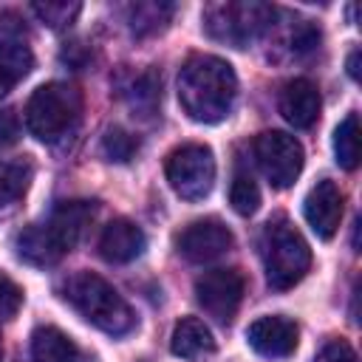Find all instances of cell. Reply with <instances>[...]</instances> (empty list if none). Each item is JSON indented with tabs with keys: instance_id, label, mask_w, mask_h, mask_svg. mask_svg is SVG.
<instances>
[{
	"instance_id": "obj_3",
	"label": "cell",
	"mask_w": 362,
	"mask_h": 362,
	"mask_svg": "<svg viewBox=\"0 0 362 362\" xmlns=\"http://www.w3.org/2000/svg\"><path fill=\"white\" fill-rule=\"evenodd\" d=\"M65 300L79 311V317L110 337H124L136 328V314L127 300L93 272H76L65 283Z\"/></svg>"
},
{
	"instance_id": "obj_28",
	"label": "cell",
	"mask_w": 362,
	"mask_h": 362,
	"mask_svg": "<svg viewBox=\"0 0 362 362\" xmlns=\"http://www.w3.org/2000/svg\"><path fill=\"white\" fill-rule=\"evenodd\" d=\"M23 34H25V25L14 11L0 14V42H17L23 40Z\"/></svg>"
},
{
	"instance_id": "obj_23",
	"label": "cell",
	"mask_w": 362,
	"mask_h": 362,
	"mask_svg": "<svg viewBox=\"0 0 362 362\" xmlns=\"http://www.w3.org/2000/svg\"><path fill=\"white\" fill-rule=\"evenodd\" d=\"M136 150H139V139H136L133 133L122 130V127H110V130L102 136V153H105L110 161L124 164V161H130V158L136 156Z\"/></svg>"
},
{
	"instance_id": "obj_18",
	"label": "cell",
	"mask_w": 362,
	"mask_h": 362,
	"mask_svg": "<svg viewBox=\"0 0 362 362\" xmlns=\"http://www.w3.org/2000/svg\"><path fill=\"white\" fill-rule=\"evenodd\" d=\"M173 17V3H158V0H147V3H133L127 8V20H130V31L136 37H150L156 31H161Z\"/></svg>"
},
{
	"instance_id": "obj_30",
	"label": "cell",
	"mask_w": 362,
	"mask_h": 362,
	"mask_svg": "<svg viewBox=\"0 0 362 362\" xmlns=\"http://www.w3.org/2000/svg\"><path fill=\"white\" fill-rule=\"evenodd\" d=\"M348 74H351V79H359V48H354L348 54Z\"/></svg>"
},
{
	"instance_id": "obj_15",
	"label": "cell",
	"mask_w": 362,
	"mask_h": 362,
	"mask_svg": "<svg viewBox=\"0 0 362 362\" xmlns=\"http://www.w3.org/2000/svg\"><path fill=\"white\" fill-rule=\"evenodd\" d=\"M170 351L187 362H201L215 354V337L198 317H184L173 328Z\"/></svg>"
},
{
	"instance_id": "obj_2",
	"label": "cell",
	"mask_w": 362,
	"mask_h": 362,
	"mask_svg": "<svg viewBox=\"0 0 362 362\" xmlns=\"http://www.w3.org/2000/svg\"><path fill=\"white\" fill-rule=\"evenodd\" d=\"M93 209V201H62L45 223H31L17 235V255L31 266L57 263L79 243Z\"/></svg>"
},
{
	"instance_id": "obj_8",
	"label": "cell",
	"mask_w": 362,
	"mask_h": 362,
	"mask_svg": "<svg viewBox=\"0 0 362 362\" xmlns=\"http://www.w3.org/2000/svg\"><path fill=\"white\" fill-rule=\"evenodd\" d=\"M255 158L269 184L286 189L303 170V144L283 130H266L255 139Z\"/></svg>"
},
{
	"instance_id": "obj_27",
	"label": "cell",
	"mask_w": 362,
	"mask_h": 362,
	"mask_svg": "<svg viewBox=\"0 0 362 362\" xmlns=\"http://www.w3.org/2000/svg\"><path fill=\"white\" fill-rule=\"evenodd\" d=\"M314 362H359L356 351L345 339H331L322 345V351L314 356Z\"/></svg>"
},
{
	"instance_id": "obj_25",
	"label": "cell",
	"mask_w": 362,
	"mask_h": 362,
	"mask_svg": "<svg viewBox=\"0 0 362 362\" xmlns=\"http://www.w3.org/2000/svg\"><path fill=\"white\" fill-rule=\"evenodd\" d=\"M23 305V288L0 269V320H11Z\"/></svg>"
},
{
	"instance_id": "obj_17",
	"label": "cell",
	"mask_w": 362,
	"mask_h": 362,
	"mask_svg": "<svg viewBox=\"0 0 362 362\" xmlns=\"http://www.w3.org/2000/svg\"><path fill=\"white\" fill-rule=\"evenodd\" d=\"M31 68H34V54L23 40L0 42V99L8 90H14V85L23 82Z\"/></svg>"
},
{
	"instance_id": "obj_14",
	"label": "cell",
	"mask_w": 362,
	"mask_h": 362,
	"mask_svg": "<svg viewBox=\"0 0 362 362\" xmlns=\"http://www.w3.org/2000/svg\"><path fill=\"white\" fill-rule=\"evenodd\" d=\"M144 246H147L144 232L127 218L110 221L99 235V255L107 263H130L144 252Z\"/></svg>"
},
{
	"instance_id": "obj_12",
	"label": "cell",
	"mask_w": 362,
	"mask_h": 362,
	"mask_svg": "<svg viewBox=\"0 0 362 362\" xmlns=\"http://www.w3.org/2000/svg\"><path fill=\"white\" fill-rule=\"evenodd\" d=\"M303 215H305V221H308V226L314 229L317 238L331 240L339 229V221H342V192H339V187L331 178L317 181L308 189L305 201H303Z\"/></svg>"
},
{
	"instance_id": "obj_21",
	"label": "cell",
	"mask_w": 362,
	"mask_h": 362,
	"mask_svg": "<svg viewBox=\"0 0 362 362\" xmlns=\"http://www.w3.org/2000/svg\"><path fill=\"white\" fill-rule=\"evenodd\" d=\"M28 164H6L0 167V206H14V201H20V195L28 187Z\"/></svg>"
},
{
	"instance_id": "obj_24",
	"label": "cell",
	"mask_w": 362,
	"mask_h": 362,
	"mask_svg": "<svg viewBox=\"0 0 362 362\" xmlns=\"http://www.w3.org/2000/svg\"><path fill=\"white\" fill-rule=\"evenodd\" d=\"M158 96H161V90H158V79H156L153 71L139 74V76L130 82V88H127V99H130V105L139 107V110H144V113H150V110L156 107Z\"/></svg>"
},
{
	"instance_id": "obj_22",
	"label": "cell",
	"mask_w": 362,
	"mask_h": 362,
	"mask_svg": "<svg viewBox=\"0 0 362 362\" xmlns=\"http://www.w3.org/2000/svg\"><path fill=\"white\" fill-rule=\"evenodd\" d=\"M31 8H34V14H37L48 28H68V25L79 17V11H82V6H79V3H65V0H45V3H34Z\"/></svg>"
},
{
	"instance_id": "obj_4",
	"label": "cell",
	"mask_w": 362,
	"mask_h": 362,
	"mask_svg": "<svg viewBox=\"0 0 362 362\" xmlns=\"http://www.w3.org/2000/svg\"><path fill=\"white\" fill-rule=\"evenodd\" d=\"M260 257L266 266V280L277 291L294 288L311 269V249L286 218H274L263 226Z\"/></svg>"
},
{
	"instance_id": "obj_31",
	"label": "cell",
	"mask_w": 362,
	"mask_h": 362,
	"mask_svg": "<svg viewBox=\"0 0 362 362\" xmlns=\"http://www.w3.org/2000/svg\"><path fill=\"white\" fill-rule=\"evenodd\" d=\"M0 356H3V345H0Z\"/></svg>"
},
{
	"instance_id": "obj_6",
	"label": "cell",
	"mask_w": 362,
	"mask_h": 362,
	"mask_svg": "<svg viewBox=\"0 0 362 362\" xmlns=\"http://www.w3.org/2000/svg\"><path fill=\"white\" fill-rule=\"evenodd\" d=\"M274 14L277 11L269 3H249V0L212 3L204 11V28L218 42H226V45H235V48H246L266 28H272Z\"/></svg>"
},
{
	"instance_id": "obj_9",
	"label": "cell",
	"mask_w": 362,
	"mask_h": 362,
	"mask_svg": "<svg viewBox=\"0 0 362 362\" xmlns=\"http://www.w3.org/2000/svg\"><path fill=\"white\" fill-rule=\"evenodd\" d=\"M243 291H246V280L238 269H209L195 280L198 305L221 325L232 322V317L240 308Z\"/></svg>"
},
{
	"instance_id": "obj_26",
	"label": "cell",
	"mask_w": 362,
	"mask_h": 362,
	"mask_svg": "<svg viewBox=\"0 0 362 362\" xmlns=\"http://www.w3.org/2000/svg\"><path fill=\"white\" fill-rule=\"evenodd\" d=\"M317 45H320V31L308 20H297V25L291 28V51L297 57H303V54L314 51Z\"/></svg>"
},
{
	"instance_id": "obj_13",
	"label": "cell",
	"mask_w": 362,
	"mask_h": 362,
	"mask_svg": "<svg viewBox=\"0 0 362 362\" xmlns=\"http://www.w3.org/2000/svg\"><path fill=\"white\" fill-rule=\"evenodd\" d=\"M277 105H280L283 119L291 127H297V130L311 127L320 119V107H322L317 85L308 82V79H291V82H286L283 90H280V102Z\"/></svg>"
},
{
	"instance_id": "obj_7",
	"label": "cell",
	"mask_w": 362,
	"mask_h": 362,
	"mask_svg": "<svg viewBox=\"0 0 362 362\" xmlns=\"http://www.w3.org/2000/svg\"><path fill=\"white\" fill-rule=\"evenodd\" d=\"M173 192L184 201H201L215 187V156L206 144H181L164 164Z\"/></svg>"
},
{
	"instance_id": "obj_5",
	"label": "cell",
	"mask_w": 362,
	"mask_h": 362,
	"mask_svg": "<svg viewBox=\"0 0 362 362\" xmlns=\"http://www.w3.org/2000/svg\"><path fill=\"white\" fill-rule=\"evenodd\" d=\"M82 113V93L65 82L40 85L25 105V124L40 141L62 139Z\"/></svg>"
},
{
	"instance_id": "obj_1",
	"label": "cell",
	"mask_w": 362,
	"mask_h": 362,
	"mask_svg": "<svg viewBox=\"0 0 362 362\" xmlns=\"http://www.w3.org/2000/svg\"><path fill=\"white\" fill-rule=\"evenodd\" d=\"M238 96V76L232 65L212 54H195L181 65L178 102L195 122L215 124L229 116Z\"/></svg>"
},
{
	"instance_id": "obj_16",
	"label": "cell",
	"mask_w": 362,
	"mask_h": 362,
	"mask_svg": "<svg viewBox=\"0 0 362 362\" xmlns=\"http://www.w3.org/2000/svg\"><path fill=\"white\" fill-rule=\"evenodd\" d=\"M31 359L34 362H82L76 342L54 325H42L31 334Z\"/></svg>"
},
{
	"instance_id": "obj_20",
	"label": "cell",
	"mask_w": 362,
	"mask_h": 362,
	"mask_svg": "<svg viewBox=\"0 0 362 362\" xmlns=\"http://www.w3.org/2000/svg\"><path fill=\"white\" fill-rule=\"evenodd\" d=\"M229 204L238 215H255L260 206V189L249 173H238L229 187Z\"/></svg>"
},
{
	"instance_id": "obj_10",
	"label": "cell",
	"mask_w": 362,
	"mask_h": 362,
	"mask_svg": "<svg viewBox=\"0 0 362 362\" xmlns=\"http://www.w3.org/2000/svg\"><path fill=\"white\" fill-rule=\"evenodd\" d=\"M232 243H235V238H232L229 226L221 223L218 218L192 221L178 235V252L192 263H209V260L226 255L232 249Z\"/></svg>"
},
{
	"instance_id": "obj_11",
	"label": "cell",
	"mask_w": 362,
	"mask_h": 362,
	"mask_svg": "<svg viewBox=\"0 0 362 362\" xmlns=\"http://www.w3.org/2000/svg\"><path fill=\"white\" fill-rule=\"evenodd\" d=\"M297 337H300L297 322L288 320V317H280V314L260 317V320H255L246 328L249 345L260 356H269V359H286V356H291L297 351Z\"/></svg>"
},
{
	"instance_id": "obj_29",
	"label": "cell",
	"mask_w": 362,
	"mask_h": 362,
	"mask_svg": "<svg viewBox=\"0 0 362 362\" xmlns=\"http://www.w3.org/2000/svg\"><path fill=\"white\" fill-rule=\"evenodd\" d=\"M20 139V119L14 110H0V147H8Z\"/></svg>"
},
{
	"instance_id": "obj_19",
	"label": "cell",
	"mask_w": 362,
	"mask_h": 362,
	"mask_svg": "<svg viewBox=\"0 0 362 362\" xmlns=\"http://www.w3.org/2000/svg\"><path fill=\"white\" fill-rule=\"evenodd\" d=\"M334 156L345 170H356L359 164V116L348 113L334 130Z\"/></svg>"
}]
</instances>
